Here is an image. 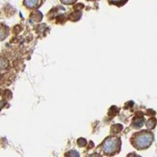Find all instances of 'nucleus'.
Masks as SVG:
<instances>
[{
	"instance_id": "obj_1",
	"label": "nucleus",
	"mask_w": 157,
	"mask_h": 157,
	"mask_svg": "<svg viewBox=\"0 0 157 157\" xmlns=\"http://www.w3.org/2000/svg\"><path fill=\"white\" fill-rule=\"evenodd\" d=\"M133 144L137 149H146L153 141V134L149 131H141L134 135Z\"/></svg>"
},
{
	"instance_id": "obj_2",
	"label": "nucleus",
	"mask_w": 157,
	"mask_h": 157,
	"mask_svg": "<svg viewBox=\"0 0 157 157\" xmlns=\"http://www.w3.org/2000/svg\"><path fill=\"white\" fill-rule=\"evenodd\" d=\"M120 144L121 142L118 138H107L102 144V150L106 155H112L115 152H118L119 150Z\"/></svg>"
},
{
	"instance_id": "obj_3",
	"label": "nucleus",
	"mask_w": 157,
	"mask_h": 157,
	"mask_svg": "<svg viewBox=\"0 0 157 157\" xmlns=\"http://www.w3.org/2000/svg\"><path fill=\"white\" fill-rule=\"evenodd\" d=\"M8 35V29L3 25H0V40L4 39Z\"/></svg>"
},
{
	"instance_id": "obj_4",
	"label": "nucleus",
	"mask_w": 157,
	"mask_h": 157,
	"mask_svg": "<svg viewBox=\"0 0 157 157\" xmlns=\"http://www.w3.org/2000/svg\"><path fill=\"white\" fill-rule=\"evenodd\" d=\"M143 124H144V119H143V118L138 117L134 120L133 126H134V128H140L141 126H142Z\"/></svg>"
},
{
	"instance_id": "obj_5",
	"label": "nucleus",
	"mask_w": 157,
	"mask_h": 157,
	"mask_svg": "<svg viewBox=\"0 0 157 157\" xmlns=\"http://www.w3.org/2000/svg\"><path fill=\"white\" fill-rule=\"evenodd\" d=\"M8 67V61L5 58L0 57V71L5 70Z\"/></svg>"
},
{
	"instance_id": "obj_6",
	"label": "nucleus",
	"mask_w": 157,
	"mask_h": 157,
	"mask_svg": "<svg viewBox=\"0 0 157 157\" xmlns=\"http://www.w3.org/2000/svg\"><path fill=\"white\" fill-rule=\"evenodd\" d=\"M39 3V1H36V0H31V1H25V4L26 6H28V7H35V6H37L38 4Z\"/></svg>"
},
{
	"instance_id": "obj_7",
	"label": "nucleus",
	"mask_w": 157,
	"mask_h": 157,
	"mask_svg": "<svg viewBox=\"0 0 157 157\" xmlns=\"http://www.w3.org/2000/svg\"><path fill=\"white\" fill-rule=\"evenodd\" d=\"M65 157H80V154L78 152L75 150L69 151L68 153H67L65 154Z\"/></svg>"
},
{
	"instance_id": "obj_8",
	"label": "nucleus",
	"mask_w": 157,
	"mask_h": 157,
	"mask_svg": "<svg viewBox=\"0 0 157 157\" xmlns=\"http://www.w3.org/2000/svg\"><path fill=\"white\" fill-rule=\"evenodd\" d=\"M156 124V121L155 120V119H149V122L147 123V126L150 129H153V128L155 127V125Z\"/></svg>"
},
{
	"instance_id": "obj_9",
	"label": "nucleus",
	"mask_w": 157,
	"mask_h": 157,
	"mask_svg": "<svg viewBox=\"0 0 157 157\" xmlns=\"http://www.w3.org/2000/svg\"><path fill=\"white\" fill-rule=\"evenodd\" d=\"M78 144H79V145H80V147L84 146V145H86V141L85 140V139H83V138H80V139L78 140Z\"/></svg>"
},
{
	"instance_id": "obj_10",
	"label": "nucleus",
	"mask_w": 157,
	"mask_h": 157,
	"mask_svg": "<svg viewBox=\"0 0 157 157\" xmlns=\"http://www.w3.org/2000/svg\"><path fill=\"white\" fill-rule=\"evenodd\" d=\"M63 3H65V4H69V3H72V2H75V1H71V2H67V1H62Z\"/></svg>"
},
{
	"instance_id": "obj_11",
	"label": "nucleus",
	"mask_w": 157,
	"mask_h": 157,
	"mask_svg": "<svg viewBox=\"0 0 157 157\" xmlns=\"http://www.w3.org/2000/svg\"><path fill=\"white\" fill-rule=\"evenodd\" d=\"M90 157H101V156L99 155H97V154H93V155L90 156Z\"/></svg>"
},
{
	"instance_id": "obj_12",
	"label": "nucleus",
	"mask_w": 157,
	"mask_h": 157,
	"mask_svg": "<svg viewBox=\"0 0 157 157\" xmlns=\"http://www.w3.org/2000/svg\"><path fill=\"white\" fill-rule=\"evenodd\" d=\"M127 157H139V156H136V155H135V154H130V155L128 156Z\"/></svg>"
}]
</instances>
